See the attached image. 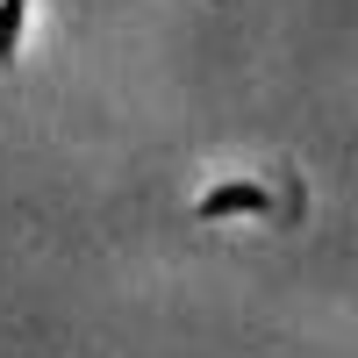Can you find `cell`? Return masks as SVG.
Here are the masks:
<instances>
[{"instance_id":"cell-2","label":"cell","mask_w":358,"mask_h":358,"mask_svg":"<svg viewBox=\"0 0 358 358\" xmlns=\"http://www.w3.org/2000/svg\"><path fill=\"white\" fill-rule=\"evenodd\" d=\"M29 15H36V0H0V72H15V65H22Z\"/></svg>"},{"instance_id":"cell-1","label":"cell","mask_w":358,"mask_h":358,"mask_svg":"<svg viewBox=\"0 0 358 358\" xmlns=\"http://www.w3.org/2000/svg\"><path fill=\"white\" fill-rule=\"evenodd\" d=\"M194 215L201 222H229V215H265L273 222L280 215V187H265V179H222V187H208L194 201Z\"/></svg>"}]
</instances>
